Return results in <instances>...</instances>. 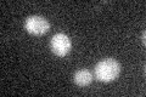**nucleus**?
Instances as JSON below:
<instances>
[{"instance_id":"nucleus-1","label":"nucleus","mask_w":146,"mask_h":97,"mask_svg":"<svg viewBox=\"0 0 146 97\" xmlns=\"http://www.w3.org/2000/svg\"><path fill=\"white\" fill-rule=\"evenodd\" d=\"M121 73V64L115 58H105L95 66L94 75L98 80L110 82L116 80Z\"/></svg>"},{"instance_id":"nucleus-2","label":"nucleus","mask_w":146,"mask_h":97,"mask_svg":"<svg viewBox=\"0 0 146 97\" xmlns=\"http://www.w3.org/2000/svg\"><path fill=\"white\" fill-rule=\"evenodd\" d=\"M25 29L28 32L32 35H44L46 34L49 29H50V23L45 17L34 15V16H29L26 18L25 21Z\"/></svg>"},{"instance_id":"nucleus-3","label":"nucleus","mask_w":146,"mask_h":97,"mask_svg":"<svg viewBox=\"0 0 146 97\" xmlns=\"http://www.w3.org/2000/svg\"><path fill=\"white\" fill-rule=\"evenodd\" d=\"M50 48H51V51L54 52V55H56L58 57H65L71 51L72 48L71 39L66 34L57 33L51 38Z\"/></svg>"},{"instance_id":"nucleus-4","label":"nucleus","mask_w":146,"mask_h":97,"mask_svg":"<svg viewBox=\"0 0 146 97\" xmlns=\"http://www.w3.org/2000/svg\"><path fill=\"white\" fill-rule=\"evenodd\" d=\"M73 81L78 86H86L93 81V73L89 69H79L73 74Z\"/></svg>"},{"instance_id":"nucleus-5","label":"nucleus","mask_w":146,"mask_h":97,"mask_svg":"<svg viewBox=\"0 0 146 97\" xmlns=\"http://www.w3.org/2000/svg\"><path fill=\"white\" fill-rule=\"evenodd\" d=\"M143 43H144V45H145V32L143 33Z\"/></svg>"}]
</instances>
